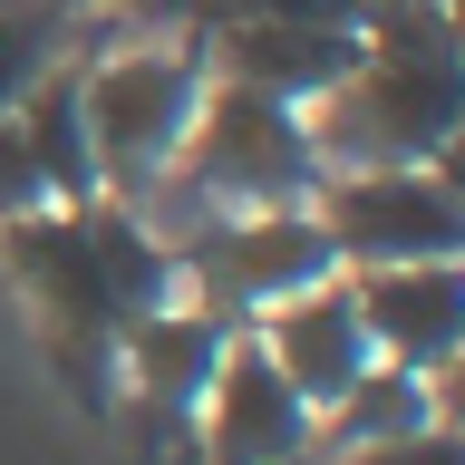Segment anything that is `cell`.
Segmentation results:
<instances>
[{"mask_svg": "<svg viewBox=\"0 0 465 465\" xmlns=\"http://www.w3.org/2000/svg\"><path fill=\"white\" fill-rule=\"evenodd\" d=\"M223 320L203 311H184V301H155L145 320H126L116 330V359H126V388H136V407L145 417H194V398H203V378H213V359H223Z\"/></svg>", "mask_w": 465, "mask_h": 465, "instance_id": "11", "label": "cell"}, {"mask_svg": "<svg viewBox=\"0 0 465 465\" xmlns=\"http://www.w3.org/2000/svg\"><path fill=\"white\" fill-rule=\"evenodd\" d=\"M194 407H203L213 465H301V446H311V407L262 359V340H223V359H213Z\"/></svg>", "mask_w": 465, "mask_h": 465, "instance_id": "7", "label": "cell"}, {"mask_svg": "<svg viewBox=\"0 0 465 465\" xmlns=\"http://www.w3.org/2000/svg\"><path fill=\"white\" fill-rule=\"evenodd\" d=\"M39 68H49V10H0V116L20 107Z\"/></svg>", "mask_w": 465, "mask_h": 465, "instance_id": "15", "label": "cell"}, {"mask_svg": "<svg viewBox=\"0 0 465 465\" xmlns=\"http://www.w3.org/2000/svg\"><path fill=\"white\" fill-rule=\"evenodd\" d=\"M417 427H427V378H417V369H388V359H369V369L311 417V436H330V456L398 446V436H417Z\"/></svg>", "mask_w": 465, "mask_h": 465, "instance_id": "13", "label": "cell"}, {"mask_svg": "<svg viewBox=\"0 0 465 465\" xmlns=\"http://www.w3.org/2000/svg\"><path fill=\"white\" fill-rule=\"evenodd\" d=\"M213 58H223L232 87H262L282 107H311L349 78L359 58V29H301V20H223L213 29Z\"/></svg>", "mask_w": 465, "mask_h": 465, "instance_id": "10", "label": "cell"}, {"mask_svg": "<svg viewBox=\"0 0 465 465\" xmlns=\"http://www.w3.org/2000/svg\"><path fill=\"white\" fill-rule=\"evenodd\" d=\"M340 465H456V436L417 427V436H398V446H359V456H340Z\"/></svg>", "mask_w": 465, "mask_h": 465, "instance_id": "17", "label": "cell"}, {"mask_svg": "<svg viewBox=\"0 0 465 465\" xmlns=\"http://www.w3.org/2000/svg\"><path fill=\"white\" fill-rule=\"evenodd\" d=\"M10 126H20V145L39 155L49 203H87V194H97V165H87V116H78V78H68V68H39V78L20 87Z\"/></svg>", "mask_w": 465, "mask_h": 465, "instance_id": "12", "label": "cell"}, {"mask_svg": "<svg viewBox=\"0 0 465 465\" xmlns=\"http://www.w3.org/2000/svg\"><path fill=\"white\" fill-rule=\"evenodd\" d=\"M252 340H262V359H272V369L301 388V407H311V417H320V407H330L349 378L378 359L369 330H359V301H349L340 272H330V282H311V291H291V301H272Z\"/></svg>", "mask_w": 465, "mask_h": 465, "instance_id": "9", "label": "cell"}, {"mask_svg": "<svg viewBox=\"0 0 465 465\" xmlns=\"http://www.w3.org/2000/svg\"><path fill=\"white\" fill-rule=\"evenodd\" d=\"M311 223L330 232V262L388 272V262H456L465 213L446 165H359V174H320Z\"/></svg>", "mask_w": 465, "mask_h": 465, "instance_id": "5", "label": "cell"}, {"mask_svg": "<svg viewBox=\"0 0 465 465\" xmlns=\"http://www.w3.org/2000/svg\"><path fill=\"white\" fill-rule=\"evenodd\" d=\"M194 97H203V68L184 49H126V58H107V68H87L78 78V116H87V165H97V184L145 194V184L174 165L184 126H194Z\"/></svg>", "mask_w": 465, "mask_h": 465, "instance_id": "4", "label": "cell"}, {"mask_svg": "<svg viewBox=\"0 0 465 465\" xmlns=\"http://www.w3.org/2000/svg\"><path fill=\"white\" fill-rule=\"evenodd\" d=\"M0 242H10V272H20V291L39 301L58 359L78 378L116 349L126 320L174 301V252L136 213H116V203H49V213H20Z\"/></svg>", "mask_w": 465, "mask_h": 465, "instance_id": "2", "label": "cell"}, {"mask_svg": "<svg viewBox=\"0 0 465 465\" xmlns=\"http://www.w3.org/2000/svg\"><path fill=\"white\" fill-rule=\"evenodd\" d=\"M20 213H49V184H39V155L20 145V126L0 116V223H20Z\"/></svg>", "mask_w": 465, "mask_h": 465, "instance_id": "16", "label": "cell"}, {"mask_svg": "<svg viewBox=\"0 0 465 465\" xmlns=\"http://www.w3.org/2000/svg\"><path fill=\"white\" fill-rule=\"evenodd\" d=\"M456 20L446 0H378L359 29V58L330 97L301 107L320 174H359V165H446L456 145Z\"/></svg>", "mask_w": 465, "mask_h": 465, "instance_id": "1", "label": "cell"}, {"mask_svg": "<svg viewBox=\"0 0 465 465\" xmlns=\"http://www.w3.org/2000/svg\"><path fill=\"white\" fill-rule=\"evenodd\" d=\"M349 301H359V330L388 369L446 378L465 340V272L456 262H388V272H349Z\"/></svg>", "mask_w": 465, "mask_h": 465, "instance_id": "8", "label": "cell"}, {"mask_svg": "<svg viewBox=\"0 0 465 465\" xmlns=\"http://www.w3.org/2000/svg\"><path fill=\"white\" fill-rule=\"evenodd\" d=\"M213 29L223 20H301V29H369L378 0H203Z\"/></svg>", "mask_w": 465, "mask_h": 465, "instance_id": "14", "label": "cell"}, {"mask_svg": "<svg viewBox=\"0 0 465 465\" xmlns=\"http://www.w3.org/2000/svg\"><path fill=\"white\" fill-rule=\"evenodd\" d=\"M165 174H184L223 213H272V203H311L320 194V155H311L301 107L262 97V87H232V78L194 97V126H184Z\"/></svg>", "mask_w": 465, "mask_h": 465, "instance_id": "3", "label": "cell"}, {"mask_svg": "<svg viewBox=\"0 0 465 465\" xmlns=\"http://www.w3.org/2000/svg\"><path fill=\"white\" fill-rule=\"evenodd\" d=\"M174 272L203 282V311L213 320L223 311L262 320L272 301L330 282L340 262H330V232L311 223V203H272V213H223L213 232H194V252H174Z\"/></svg>", "mask_w": 465, "mask_h": 465, "instance_id": "6", "label": "cell"}]
</instances>
